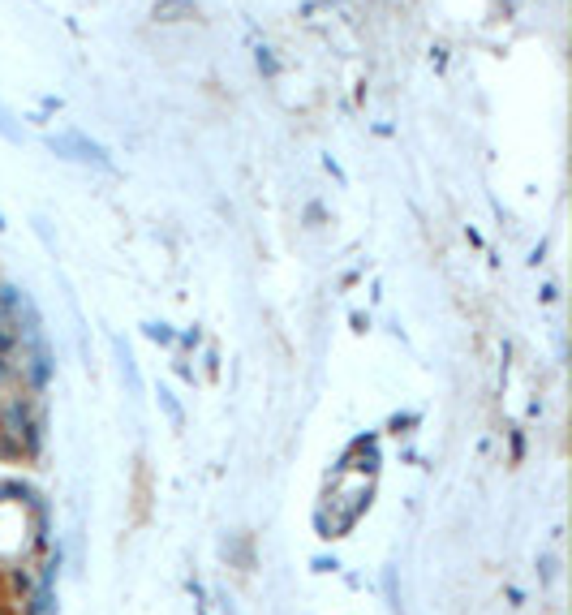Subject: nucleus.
Segmentation results:
<instances>
[{"mask_svg": "<svg viewBox=\"0 0 572 615\" xmlns=\"http://www.w3.org/2000/svg\"><path fill=\"white\" fill-rule=\"evenodd\" d=\"M0 233H5V220H0Z\"/></svg>", "mask_w": 572, "mask_h": 615, "instance_id": "9d476101", "label": "nucleus"}, {"mask_svg": "<svg viewBox=\"0 0 572 615\" xmlns=\"http://www.w3.org/2000/svg\"><path fill=\"white\" fill-rule=\"evenodd\" d=\"M155 396H159V404H163V413H168V422H172V426H181V404H176V396H172L163 383L155 387Z\"/></svg>", "mask_w": 572, "mask_h": 615, "instance_id": "20e7f679", "label": "nucleus"}, {"mask_svg": "<svg viewBox=\"0 0 572 615\" xmlns=\"http://www.w3.org/2000/svg\"><path fill=\"white\" fill-rule=\"evenodd\" d=\"M258 69H263L267 78L280 73V65H275V52H271V47H263V43H258Z\"/></svg>", "mask_w": 572, "mask_h": 615, "instance_id": "39448f33", "label": "nucleus"}, {"mask_svg": "<svg viewBox=\"0 0 572 615\" xmlns=\"http://www.w3.org/2000/svg\"><path fill=\"white\" fill-rule=\"evenodd\" d=\"M0 615H9V611H0Z\"/></svg>", "mask_w": 572, "mask_h": 615, "instance_id": "9b49d317", "label": "nucleus"}, {"mask_svg": "<svg viewBox=\"0 0 572 615\" xmlns=\"http://www.w3.org/2000/svg\"><path fill=\"white\" fill-rule=\"evenodd\" d=\"M142 332L151 336V340H159V345H172V340H176V336H172V327H163V323H146Z\"/></svg>", "mask_w": 572, "mask_h": 615, "instance_id": "0eeeda50", "label": "nucleus"}, {"mask_svg": "<svg viewBox=\"0 0 572 615\" xmlns=\"http://www.w3.org/2000/svg\"><path fill=\"white\" fill-rule=\"evenodd\" d=\"M176 18H194L190 0H159L155 5V22H176Z\"/></svg>", "mask_w": 572, "mask_h": 615, "instance_id": "f03ea898", "label": "nucleus"}, {"mask_svg": "<svg viewBox=\"0 0 572 615\" xmlns=\"http://www.w3.org/2000/svg\"><path fill=\"white\" fill-rule=\"evenodd\" d=\"M117 362L125 370V387H129V392H138V362H134V353H129L125 340H117Z\"/></svg>", "mask_w": 572, "mask_h": 615, "instance_id": "7ed1b4c3", "label": "nucleus"}, {"mask_svg": "<svg viewBox=\"0 0 572 615\" xmlns=\"http://www.w3.org/2000/svg\"><path fill=\"white\" fill-rule=\"evenodd\" d=\"M47 151L73 159V164H87V168L112 172V155L100 147V142H91V138H82V134H52V138H47Z\"/></svg>", "mask_w": 572, "mask_h": 615, "instance_id": "f257e3e1", "label": "nucleus"}, {"mask_svg": "<svg viewBox=\"0 0 572 615\" xmlns=\"http://www.w3.org/2000/svg\"><path fill=\"white\" fill-rule=\"evenodd\" d=\"M0 134H5L9 142H22V129H18V121H13L5 108H0Z\"/></svg>", "mask_w": 572, "mask_h": 615, "instance_id": "423d86ee", "label": "nucleus"}, {"mask_svg": "<svg viewBox=\"0 0 572 615\" xmlns=\"http://www.w3.org/2000/svg\"><path fill=\"white\" fill-rule=\"evenodd\" d=\"M13 590H18V594H26V598L35 594V585H30V577H26V572H13Z\"/></svg>", "mask_w": 572, "mask_h": 615, "instance_id": "6e6552de", "label": "nucleus"}, {"mask_svg": "<svg viewBox=\"0 0 572 615\" xmlns=\"http://www.w3.org/2000/svg\"><path fill=\"white\" fill-rule=\"evenodd\" d=\"M13 383V366H9V358H0V392Z\"/></svg>", "mask_w": 572, "mask_h": 615, "instance_id": "1a4fd4ad", "label": "nucleus"}]
</instances>
